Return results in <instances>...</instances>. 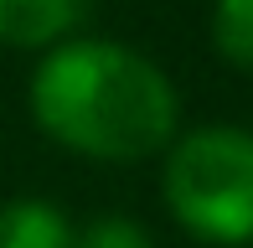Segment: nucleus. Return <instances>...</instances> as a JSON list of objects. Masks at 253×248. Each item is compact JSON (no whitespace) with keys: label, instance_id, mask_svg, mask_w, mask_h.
I'll list each match as a JSON object with an SVG mask.
<instances>
[{"label":"nucleus","instance_id":"obj_6","mask_svg":"<svg viewBox=\"0 0 253 248\" xmlns=\"http://www.w3.org/2000/svg\"><path fill=\"white\" fill-rule=\"evenodd\" d=\"M73 248H155V233L140 217H124V212H103L88 217L73 233Z\"/></svg>","mask_w":253,"mask_h":248},{"label":"nucleus","instance_id":"obj_4","mask_svg":"<svg viewBox=\"0 0 253 248\" xmlns=\"http://www.w3.org/2000/svg\"><path fill=\"white\" fill-rule=\"evenodd\" d=\"M78 222L52 197H5L0 202V248H73Z\"/></svg>","mask_w":253,"mask_h":248},{"label":"nucleus","instance_id":"obj_2","mask_svg":"<svg viewBox=\"0 0 253 248\" xmlns=\"http://www.w3.org/2000/svg\"><path fill=\"white\" fill-rule=\"evenodd\" d=\"M160 202L186 238L207 248L253 243V129H181L160 155Z\"/></svg>","mask_w":253,"mask_h":248},{"label":"nucleus","instance_id":"obj_1","mask_svg":"<svg viewBox=\"0 0 253 248\" xmlns=\"http://www.w3.org/2000/svg\"><path fill=\"white\" fill-rule=\"evenodd\" d=\"M31 124L78 161H160L181 134V93L155 57L109 37H73L42 52L26 83Z\"/></svg>","mask_w":253,"mask_h":248},{"label":"nucleus","instance_id":"obj_3","mask_svg":"<svg viewBox=\"0 0 253 248\" xmlns=\"http://www.w3.org/2000/svg\"><path fill=\"white\" fill-rule=\"evenodd\" d=\"M93 0H0V47L10 52H42L83 37V21Z\"/></svg>","mask_w":253,"mask_h":248},{"label":"nucleus","instance_id":"obj_5","mask_svg":"<svg viewBox=\"0 0 253 248\" xmlns=\"http://www.w3.org/2000/svg\"><path fill=\"white\" fill-rule=\"evenodd\" d=\"M207 41L233 73L253 78V0H212L207 10Z\"/></svg>","mask_w":253,"mask_h":248}]
</instances>
